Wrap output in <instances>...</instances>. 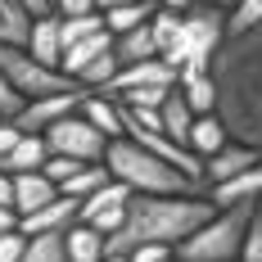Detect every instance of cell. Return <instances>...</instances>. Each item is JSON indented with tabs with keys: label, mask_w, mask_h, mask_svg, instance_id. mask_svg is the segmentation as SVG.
Masks as SVG:
<instances>
[{
	"label": "cell",
	"mask_w": 262,
	"mask_h": 262,
	"mask_svg": "<svg viewBox=\"0 0 262 262\" xmlns=\"http://www.w3.org/2000/svg\"><path fill=\"white\" fill-rule=\"evenodd\" d=\"M208 77L217 86V118L226 136L262 149V27L226 36L208 63Z\"/></svg>",
	"instance_id": "cell-1"
},
{
	"label": "cell",
	"mask_w": 262,
	"mask_h": 262,
	"mask_svg": "<svg viewBox=\"0 0 262 262\" xmlns=\"http://www.w3.org/2000/svg\"><path fill=\"white\" fill-rule=\"evenodd\" d=\"M212 212L208 194H131L122 226L104 235V258H127L136 244H181Z\"/></svg>",
	"instance_id": "cell-2"
},
{
	"label": "cell",
	"mask_w": 262,
	"mask_h": 262,
	"mask_svg": "<svg viewBox=\"0 0 262 262\" xmlns=\"http://www.w3.org/2000/svg\"><path fill=\"white\" fill-rule=\"evenodd\" d=\"M104 167H108V177H113V181H122L131 194H204V190L190 181L185 172L167 167V163L154 158L149 149H140L131 136L108 140Z\"/></svg>",
	"instance_id": "cell-3"
},
{
	"label": "cell",
	"mask_w": 262,
	"mask_h": 262,
	"mask_svg": "<svg viewBox=\"0 0 262 262\" xmlns=\"http://www.w3.org/2000/svg\"><path fill=\"white\" fill-rule=\"evenodd\" d=\"M222 41H226V14L204 5V0H194L181 14V41L163 54V63L177 73V81H190L199 73H208V63H212V54L222 50Z\"/></svg>",
	"instance_id": "cell-4"
},
{
	"label": "cell",
	"mask_w": 262,
	"mask_h": 262,
	"mask_svg": "<svg viewBox=\"0 0 262 262\" xmlns=\"http://www.w3.org/2000/svg\"><path fill=\"white\" fill-rule=\"evenodd\" d=\"M249 222H253V204L217 208L208 222H199L181 244H172V258L177 262H239Z\"/></svg>",
	"instance_id": "cell-5"
},
{
	"label": "cell",
	"mask_w": 262,
	"mask_h": 262,
	"mask_svg": "<svg viewBox=\"0 0 262 262\" xmlns=\"http://www.w3.org/2000/svg\"><path fill=\"white\" fill-rule=\"evenodd\" d=\"M0 73L9 77V86L23 100H41V95H63L73 91V81L63 77L59 68H46L41 59H32L23 46H0Z\"/></svg>",
	"instance_id": "cell-6"
},
{
	"label": "cell",
	"mask_w": 262,
	"mask_h": 262,
	"mask_svg": "<svg viewBox=\"0 0 262 262\" xmlns=\"http://www.w3.org/2000/svg\"><path fill=\"white\" fill-rule=\"evenodd\" d=\"M41 140H46V149L59 158H73V163H104V149H108V136L91 127L81 113H68V118H59L54 127L41 131Z\"/></svg>",
	"instance_id": "cell-7"
},
{
	"label": "cell",
	"mask_w": 262,
	"mask_h": 262,
	"mask_svg": "<svg viewBox=\"0 0 262 262\" xmlns=\"http://www.w3.org/2000/svg\"><path fill=\"white\" fill-rule=\"evenodd\" d=\"M81 100H86V91L73 86V91H63V95H41V100H27L18 108V118H14V127L23 131V136H41L46 127H54L59 118H68V113H77Z\"/></svg>",
	"instance_id": "cell-8"
},
{
	"label": "cell",
	"mask_w": 262,
	"mask_h": 262,
	"mask_svg": "<svg viewBox=\"0 0 262 262\" xmlns=\"http://www.w3.org/2000/svg\"><path fill=\"white\" fill-rule=\"evenodd\" d=\"M145 86H177V73L163 63V59H140V63H127V68H118L113 77L100 86V91H91V95H104V100H122L131 91H145Z\"/></svg>",
	"instance_id": "cell-9"
},
{
	"label": "cell",
	"mask_w": 262,
	"mask_h": 262,
	"mask_svg": "<svg viewBox=\"0 0 262 262\" xmlns=\"http://www.w3.org/2000/svg\"><path fill=\"white\" fill-rule=\"evenodd\" d=\"M258 158H262V149H253V145H239V140H226L222 149H212V154L204 158V172H199V185L208 190V185H222V181H231L235 172L253 167Z\"/></svg>",
	"instance_id": "cell-10"
},
{
	"label": "cell",
	"mask_w": 262,
	"mask_h": 262,
	"mask_svg": "<svg viewBox=\"0 0 262 262\" xmlns=\"http://www.w3.org/2000/svg\"><path fill=\"white\" fill-rule=\"evenodd\" d=\"M73 222H77V199L54 194L50 204H41L36 212L18 217V231H23V235H54V231H68Z\"/></svg>",
	"instance_id": "cell-11"
},
{
	"label": "cell",
	"mask_w": 262,
	"mask_h": 262,
	"mask_svg": "<svg viewBox=\"0 0 262 262\" xmlns=\"http://www.w3.org/2000/svg\"><path fill=\"white\" fill-rule=\"evenodd\" d=\"M204 194H208V199L217 204V208H231V204H253V199L262 194V158L253 163V167L235 172L231 181H222V185H208Z\"/></svg>",
	"instance_id": "cell-12"
},
{
	"label": "cell",
	"mask_w": 262,
	"mask_h": 262,
	"mask_svg": "<svg viewBox=\"0 0 262 262\" xmlns=\"http://www.w3.org/2000/svg\"><path fill=\"white\" fill-rule=\"evenodd\" d=\"M23 50L32 54V59H41L46 68H59L63 41H59V18H54V14H41V18H32V27H27V41H23Z\"/></svg>",
	"instance_id": "cell-13"
},
{
	"label": "cell",
	"mask_w": 262,
	"mask_h": 262,
	"mask_svg": "<svg viewBox=\"0 0 262 262\" xmlns=\"http://www.w3.org/2000/svg\"><path fill=\"white\" fill-rule=\"evenodd\" d=\"M54 194H59V185L46 181L41 172H18V177H14V212H18V217L36 212L41 204H50Z\"/></svg>",
	"instance_id": "cell-14"
},
{
	"label": "cell",
	"mask_w": 262,
	"mask_h": 262,
	"mask_svg": "<svg viewBox=\"0 0 262 262\" xmlns=\"http://www.w3.org/2000/svg\"><path fill=\"white\" fill-rule=\"evenodd\" d=\"M108 46H113V36H108V32H95V36H86V41L63 46V54H59V73L73 81V86H77V73L91 63V59H95V54H104Z\"/></svg>",
	"instance_id": "cell-15"
},
{
	"label": "cell",
	"mask_w": 262,
	"mask_h": 262,
	"mask_svg": "<svg viewBox=\"0 0 262 262\" xmlns=\"http://www.w3.org/2000/svg\"><path fill=\"white\" fill-rule=\"evenodd\" d=\"M190 122H194V113H190V104H185V95L172 86V91H167V100L158 104V127H163V136H167V140L185 145V136H190ZM185 149H190V145H185Z\"/></svg>",
	"instance_id": "cell-16"
},
{
	"label": "cell",
	"mask_w": 262,
	"mask_h": 262,
	"mask_svg": "<svg viewBox=\"0 0 262 262\" xmlns=\"http://www.w3.org/2000/svg\"><path fill=\"white\" fill-rule=\"evenodd\" d=\"M63 253L68 262H104V235L86 222H73L63 231Z\"/></svg>",
	"instance_id": "cell-17"
},
{
	"label": "cell",
	"mask_w": 262,
	"mask_h": 262,
	"mask_svg": "<svg viewBox=\"0 0 262 262\" xmlns=\"http://www.w3.org/2000/svg\"><path fill=\"white\" fill-rule=\"evenodd\" d=\"M46 140L41 136H18V145L9 149V154H0V172L5 177H18V172H41V163H46Z\"/></svg>",
	"instance_id": "cell-18"
},
{
	"label": "cell",
	"mask_w": 262,
	"mask_h": 262,
	"mask_svg": "<svg viewBox=\"0 0 262 262\" xmlns=\"http://www.w3.org/2000/svg\"><path fill=\"white\" fill-rule=\"evenodd\" d=\"M77 113L100 131V136H108V140L122 136V108H118V100H104V95H91V91H86V100H81Z\"/></svg>",
	"instance_id": "cell-19"
},
{
	"label": "cell",
	"mask_w": 262,
	"mask_h": 262,
	"mask_svg": "<svg viewBox=\"0 0 262 262\" xmlns=\"http://www.w3.org/2000/svg\"><path fill=\"white\" fill-rule=\"evenodd\" d=\"M231 136H226V127H222V118L217 113H199L194 122H190V136H185V145H190V154L208 158L212 149H222Z\"/></svg>",
	"instance_id": "cell-20"
},
{
	"label": "cell",
	"mask_w": 262,
	"mask_h": 262,
	"mask_svg": "<svg viewBox=\"0 0 262 262\" xmlns=\"http://www.w3.org/2000/svg\"><path fill=\"white\" fill-rule=\"evenodd\" d=\"M113 59L127 68V63H140V59H158L154 50V36H149V23L131 27V32H118L113 36Z\"/></svg>",
	"instance_id": "cell-21"
},
{
	"label": "cell",
	"mask_w": 262,
	"mask_h": 262,
	"mask_svg": "<svg viewBox=\"0 0 262 262\" xmlns=\"http://www.w3.org/2000/svg\"><path fill=\"white\" fill-rule=\"evenodd\" d=\"M113 181V177H108V167L104 163H81L77 172H73V177H68V181H59V194H63V199H86V194H95V190H100V185H108Z\"/></svg>",
	"instance_id": "cell-22"
},
{
	"label": "cell",
	"mask_w": 262,
	"mask_h": 262,
	"mask_svg": "<svg viewBox=\"0 0 262 262\" xmlns=\"http://www.w3.org/2000/svg\"><path fill=\"white\" fill-rule=\"evenodd\" d=\"M154 0H136V5H118V9H104V27H108V36H118V32H131V27H140V23H149L154 18Z\"/></svg>",
	"instance_id": "cell-23"
},
{
	"label": "cell",
	"mask_w": 262,
	"mask_h": 262,
	"mask_svg": "<svg viewBox=\"0 0 262 262\" xmlns=\"http://www.w3.org/2000/svg\"><path fill=\"white\" fill-rule=\"evenodd\" d=\"M32 14H27L18 0H0V46H23Z\"/></svg>",
	"instance_id": "cell-24"
},
{
	"label": "cell",
	"mask_w": 262,
	"mask_h": 262,
	"mask_svg": "<svg viewBox=\"0 0 262 262\" xmlns=\"http://www.w3.org/2000/svg\"><path fill=\"white\" fill-rule=\"evenodd\" d=\"M177 91L185 95V104H190L194 118L199 113H217V86H212L208 73H199V77H190V81H177Z\"/></svg>",
	"instance_id": "cell-25"
},
{
	"label": "cell",
	"mask_w": 262,
	"mask_h": 262,
	"mask_svg": "<svg viewBox=\"0 0 262 262\" xmlns=\"http://www.w3.org/2000/svg\"><path fill=\"white\" fill-rule=\"evenodd\" d=\"M149 36H154V50H158V59H163V54L181 41V14H177V9H154Z\"/></svg>",
	"instance_id": "cell-26"
},
{
	"label": "cell",
	"mask_w": 262,
	"mask_h": 262,
	"mask_svg": "<svg viewBox=\"0 0 262 262\" xmlns=\"http://www.w3.org/2000/svg\"><path fill=\"white\" fill-rule=\"evenodd\" d=\"M23 262H68V253H63V231H54V235H27Z\"/></svg>",
	"instance_id": "cell-27"
},
{
	"label": "cell",
	"mask_w": 262,
	"mask_h": 262,
	"mask_svg": "<svg viewBox=\"0 0 262 262\" xmlns=\"http://www.w3.org/2000/svg\"><path fill=\"white\" fill-rule=\"evenodd\" d=\"M118 68H122V63L113 59V46H108L104 54H95V59H91V63L77 73V86H81V91H100V86H104V81L113 77Z\"/></svg>",
	"instance_id": "cell-28"
},
{
	"label": "cell",
	"mask_w": 262,
	"mask_h": 262,
	"mask_svg": "<svg viewBox=\"0 0 262 262\" xmlns=\"http://www.w3.org/2000/svg\"><path fill=\"white\" fill-rule=\"evenodd\" d=\"M253 27H262V0H235L226 9V36L253 32Z\"/></svg>",
	"instance_id": "cell-29"
},
{
	"label": "cell",
	"mask_w": 262,
	"mask_h": 262,
	"mask_svg": "<svg viewBox=\"0 0 262 262\" xmlns=\"http://www.w3.org/2000/svg\"><path fill=\"white\" fill-rule=\"evenodd\" d=\"M95 32H108L104 27V14H77V18H59V41L73 46V41H86Z\"/></svg>",
	"instance_id": "cell-30"
},
{
	"label": "cell",
	"mask_w": 262,
	"mask_h": 262,
	"mask_svg": "<svg viewBox=\"0 0 262 262\" xmlns=\"http://www.w3.org/2000/svg\"><path fill=\"white\" fill-rule=\"evenodd\" d=\"M167 91H172V86H145V91H131V95H122L118 104H127V108H158L163 100H167Z\"/></svg>",
	"instance_id": "cell-31"
},
{
	"label": "cell",
	"mask_w": 262,
	"mask_h": 262,
	"mask_svg": "<svg viewBox=\"0 0 262 262\" xmlns=\"http://www.w3.org/2000/svg\"><path fill=\"white\" fill-rule=\"evenodd\" d=\"M239 262H262V217H258V212H253V222H249V231H244Z\"/></svg>",
	"instance_id": "cell-32"
},
{
	"label": "cell",
	"mask_w": 262,
	"mask_h": 262,
	"mask_svg": "<svg viewBox=\"0 0 262 262\" xmlns=\"http://www.w3.org/2000/svg\"><path fill=\"white\" fill-rule=\"evenodd\" d=\"M23 249H27V235L18 226L0 235V262H23Z\"/></svg>",
	"instance_id": "cell-33"
},
{
	"label": "cell",
	"mask_w": 262,
	"mask_h": 262,
	"mask_svg": "<svg viewBox=\"0 0 262 262\" xmlns=\"http://www.w3.org/2000/svg\"><path fill=\"white\" fill-rule=\"evenodd\" d=\"M23 104H27V100L18 95V91H14V86H9V77L0 73V118H9V122H14V118H18V108H23Z\"/></svg>",
	"instance_id": "cell-34"
},
{
	"label": "cell",
	"mask_w": 262,
	"mask_h": 262,
	"mask_svg": "<svg viewBox=\"0 0 262 262\" xmlns=\"http://www.w3.org/2000/svg\"><path fill=\"white\" fill-rule=\"evenodd\" d=\"M50 14L54 18H77V14H100V9H95V0H54Z\"/></svg>",
	"instance_id": "cell-35"
},
{
	"label": "cell",
	"mask_w": 262,
	"mask_h": 262,
	"mask_svg": "<svg viewBox=\"0 0 262 262\" xmlns=\"http://www.w3.org/2000/svg\"><path fill=\"white\" fill-rule=\"evenodd\" d=\"M127 258L131 262H167L172 258V244H136Z\"/></svg>",
	"instance_id": "cell-36"
},
{
	"label": "cell",
	"mask_w": 262,
	"mask_h": 262,
	"mask_svg": "<svg viewBox=\"0 0 262 262\" xmlns=\"http://www.w3.org/2000/svg\"><path fill=\"white\" fill-rule=\"evenodd\" d=\"M18 136H23V131L14 127V122H9V118H0V154H9V149H14V145H18Z\"/></svg>",
	"instance_id": "cell-37"
},
{
	"label": "cell",
	"mask_w": 262,
	"mask_h": 262,
	"mask_svg": "<svg viewBox=\"0 0 262 262\" xmlns=\"http://www.w3.org/2000/svg\"><path fill=\"white\" fill-rule=\"evenodd\" d=\"M0 204L14 208V177H5V172H0Z\"/></svg>",
	"instance_id": "cell-38"
},
{
	"label": "cell",
	"mask_w": 262,
	"mask_h": 262,
	"mask_svg": "<svg viewBox=\"0 0 262 262\" xmlns=\"http://www.w3.org/2000/svg\"><path fill=\"white\" fill-rule=\"evenodd\" d=\"M18 5H23V9L32 14V18H41V14H50V0H18Z\"/></svg>",
	"instance_id": "cell-39"
},
{
	"label": "cell",
	"mask_w": 262,
	"mask_h": 262,
	"mask_svg": "<svg viewBox=\"0 0 262 262\" xmlns=\"http://www.w3.org/2000/svg\"><path fill=\"white\" fill-rule=\"evenodd\" d=\"M14 226H18V212L0 204V235H5V231H14Z\"/></svg>",
	"instance_id": "cell-40"
},
{
	"label": "cell",
	"mask_w": 262,
	"mask_h": 262,
	"mask_svg": "<svg viewBox=\"0 0 262 262\" xmlns=\"http://www.w3.org/2000/svg\"><path fill=\"white\" fill-rule=\"evenodd\" d=\"M154 5H158V9H177V14H185L194 0H154Z\"/></svg>",
	"instance_id": "cell-41"
},
{
	"label": "cell",
	"mask_w": 262,
	"mask_h": 262,
	"mask_svg": "<svg viewBox=\"0 0 262 262\" xmlns=\"http://www.w3.org/2000/svg\"><path fill=\"white\" fill-rule=\"evenodd\" d=\"M118 5H136V0H95V9L104 14V9H118Z\"/></svg>",
	"instance_id": "cell-42"
},
{
	"label": "cell",
	"mask_w": 262,
	"mask_h": 262,
	"mask_svg": "<svg viewBox=\"0 0 262 262\" xmlns=\"http://www.w3.org/2000/svg\"><path fill=\"white\" fill-rule=\"evenodd\" d=\"M204 5H212V9H222V14H226V9H231L235 0H204Z\"/></svg>",
	"instance_id": "cell-43"
},
{
	"label": "cell",
	"mask_w": 262,
	"mask_h": 262,
	"mask_svg": "<svg viewBox=\"0 0 262 262\" xmlns=\"http://www.w3.org/2000/svg\"><path fill=\"white\" fill-rule=\"evenodd\" d=\"M253 212H258V217H262V194H258V199H253Z\"/></svg>",
	"instance_id": "cell-44"
},
{
	"label": "cell",
	"mask_w": 262,
	"mask_h": 262,
	"mask_svg": "<svg viewBox=\"0 0 262 262\" xmlns=\"http://www.w3.org/2000/svg\"><path fill=\"white\" fill-rule=\"evenodd\" d=\"M104 262H131V258H104Z\"/></svg>",
	"instance_id": "cell-45"
},
{
	"label": "cell",
	"mask_w": 262,
	"mask_h": 262,
	"mask_svg": "<svg viewBox=\"0 0 262 262\" xmlns=\"http://www.w3.org/2000/svg\"><path fill=\"white\" fill-rule=\"evenodd\" d=\"M167 262H177V258H167Z\"/></svg>",
	"instance_id": "cell-46"
},
{
	"label": "cell",
	"mask_w": 262,
	"mask_h": 262,
	"mask_svg": "<svg viewBox=\"0 0 262 262\" xmlns=\"http://www.w3.org/2000/svg\"><path fill=\"white\" fill-rule=\"evenodd\" d=\"M50 5H54V0H50Z\"/></svg>",
	"instance_id": "cell-47"
}]
</instances>
